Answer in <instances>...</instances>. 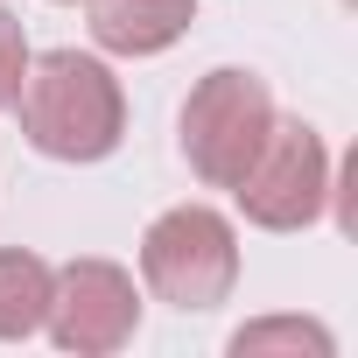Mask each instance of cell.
Returning <instances> with one entry per match:
<instances>
[{
    "label": "cell",
    "mask_w": 358,
    "mask_h": 358,
    "mask_svg": "<svg viewBox=\"0 0 358 358\" xmlns=\"http://www.w3.org/2000/svg\"><path fill=\"white\" fill-rule=\"evenodd\" d=\"M15 106H22V141L50 162H106L127 141V92H120L113 64H99L85 50L29 57Z\"/></svg>",
    "instance_id": "6da1fadb"
},
{
    "label": "cell",
    "mask_w": 358,
    "mask_h": 358,
    "mask_svg": "<svg viewBox=\"0 0 358 358\" xmlns=\"http://www.w3.org/2000/svg\"><path fill=\"white\" fill-rule=\"evenodd\" d=\"M141 281L169 309H218L239 281V232L211 204H176L141 232Z\"/></svg>",
    "instance_id": "7a4b0ae2"
},
{
    "label": "cell",
    "mask_w": 358,
    "mask_h": 358,
    "mask_svg": "<svg viewBox=\"0 0 358 358\" xmlns=\"http://www.w3.org/2000/svg\"><path fill=\"white\" fill-rule=\"evenodd\" d=\"M267 127H274L267 78L232 71V64L211 71V78H197L190 99H183V162H190V176L211 183V190H232L246 176V162L260 155Z\"/></svg>",
    "instance_id": "3957f363"
},
{
    "label": "cell",
    "mask_w": 358,
    "mask_h": 358,
    "mask_svg": "<svg viewBox=\"0 0 358 358\" xmlns=\"http://www.w3.org/2000/svg\"><path fill=\"white\" fill-rule=\"evenodd\" d=\"M232 197H239L246 225H260V232H309L323 218V204H330V148H323V134L309 120L274 113V127H267L260 155L246 162V176L232 183Z\"/></svg>",
    "instance_id": "277c9868"
},
{
    "label": "cell",
    "mask_w": 358,
    "mask_h": 358,
    "mask_svg": "<svg viewBox=\"0 0 358 358\" xmlns=\"http://www.w3.org/2000/svg\"><path fill=\"white\" fill-rule=\"evenodd\" d=\"M43 330L57 337V351H78V358H106L120 344H134L141 330V288L120 260H64L50 267V309H43Z\"/></svg>",
    "instance_id": "5b68a950"
},
{
    "label": "cell",
    "mask_w": 358,
    "mask_h": 358,
    "mask_svg": "<svg viewBox=\"0 0 358 358\" xmlns=\"http://www.w3.org/2000/svg\"><path fill=\"white\" fill-rule=\"evenodd\" d=\"M85 8H92V43L106 57H162L197 22V0H85Z\"/></svg>",
    "instance_id": "8992f818"
},
{
    "label": "cell",
    "mask_w": 358,
    "mask_h": 358,
    "mask_svg": "<svg viewBox=\"0 0 358 358\" xmlns=\"http://www.w3.org/2000/svg\"><path fill=\"white\" fill-rule=\"evenodd\" d=\"M50 309V260L22 253V246H0V344L36 337Z\"/></svg>",
    "instance_id": "52a82bcc"
},
{
    "label": "cell",
    "mask_w": 358,
    "mask_h": 358,
    "mask_svg": "<svg viewBox=\"0 0 358 358\" xmlns=\"http://www.w3.org/2000/svg\"><path fill=\"white\" fill-rule=\"evenodd\" d=\"M337 337L309 316H260L246 330H232V358H330Z\"/></svg>",
    "instance_id": "ba28073f"
},
{
    "label": "cell",
    "mask_w": 358,
    "mask_h": 358,
    "mask_svg": "<svg viewBox=\"0 0 358 358\" xmlns=\"http://www.w3.org/2000/svg\"><path fill=\"white\" fill-rule=\"evenodd\" d=\"M22 78H29V36H22V22L8 8H0V113H15Z\"/></svg>",
    "instance_id": "9c48e42d"
},
{
    "label": "cell",
    "mask_w": 358,
    "mask_h": 358,
    "mask_svg": "<svg viewBox=\"0 0 358 358\" xmlns=\"http://www.w3.org/2000/svg\"><path fill=\"white\" fill-rule=\"evenodd\" d=\"M64 8H85V0H64Z\"/></svg>",
    "instance_id": "30bf717a"
}]
</instances>
